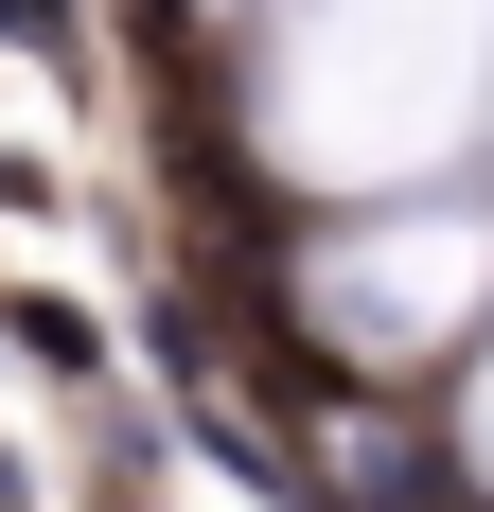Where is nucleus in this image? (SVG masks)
Returning <instances> with one entry per match:
<instances>
[{"instance_id":"f257e3e1","label":"nucleus","mask_w":494,"mask_h":512,"mask_svg":"<svg viewBox=\"0 0 494 512\" xmlns=\"http://www.w3.org/2000/svg\"><path fill=\"white\" fill-rule=\"evenodd\" d=\"M0 36H18V53H71V0H0Z\"/></svg>"}]
</instances>
